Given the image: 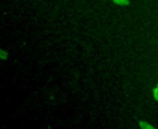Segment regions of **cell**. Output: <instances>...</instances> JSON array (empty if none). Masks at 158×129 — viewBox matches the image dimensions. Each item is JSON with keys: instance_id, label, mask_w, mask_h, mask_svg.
Here are the masks:
<instances>
[{"instance_id": "6da1fadb", "label": "cell", "mask_w": 158, "mask_h": 129, "mask_svg": "<svg viewBox=\"0 0 158 129\" xmlns=\"http://www.w3.org/2000/svg\"><path fill=\"white\" fill-rule=\"evenodd\" d=\"M139 125L141 129H156L155 128L153 127L152 125H151L148 122H144V121L140 122Z\"/></svg>"}, {"instance_id": "277c9868", "label": "cell", "mask_w": 158, "mask_h": 129, "mask_svg": "<svg viewBox=\"0 0 158 129\" xmlns=\"http://www.w3.org/2000/svg\"><path fill=\"white\" fill-rule=\"evenodd\" d=\"M153 94H154V97L155 98V100L157 101H158V85L154 89V92H153Z\"/></svg>"}, {"instance_id": "7a4b0ae2", "label": "cell", "mask_w": 158, "mask_h": 129, "mask_svg": "<svg viewBox=\"0 0 158 129\" xmlns=\"http://www.w3.org/2000/svg\"><path fill=\"white\" fill-rule=\"evenodd\" d=\"M0 58L3 60H7V58H8V53L6 51H5L3 49L0 50Z\"/></svg>"}, {"instance_id": "3957f363", "label": "cell", "mask_w": 158, "mask_h": 129, "mask_svg": "<svg viewBox=\"0 0 158 129\" xmlns=\"http://www.w3.org/2000/svg\"><path fill=\"white\" fill-rule=\"evenodd\" d=\"M114 3L116 5H128L129 2L128 1H114Z\"/></svg>"}]
</instances>
